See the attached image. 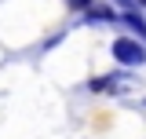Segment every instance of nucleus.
<instances>
[{"label": "nucleus", "mask_w": 146, "mask_h": 139, "mask_svg": "<svg viewBox=\"0 0 146 139\" xmlns=\"http://www.w3.org/2000/svg\"><path fill=\"white\" fill-rule=\"evenodd\" d=\"M113 59L124 62V66H143L146 62V44L131 40V37H117L113 40Z\"/></svg>", "instance_id": "1"}, {"label": "nucleus", "mask_w": 146, "mask_h": 139, "mask_svg": "<svg viewBox=\"0 0 146 139\" xmlns=\"http://www.w3.org/2000/svg\"><path fill=\"white\" fill-rule=\"evenodd\" d=\"M128 88H131L128 77H99V81H91V92H99V95H121Z\"/></svg>", "instance_id": "2"}, {"label": "nucleus", "mask_w": 146, "mask_h": 139, "mask_svg": "<svg viewBox=\"0 0 146 139\" xmlns=\"http://www.w3.org/2000/svg\"><path fill=\"white\" fill-rule=\"evenodd\" d=\"M66 4H70L73 11H88V7H91V4H95V0H66Z\"/></svg>", "instance_id": "5"}, {"label": "nucleus", "mask_w": 146, "mask_h": 139, "mask_svg": "<svg viewBox=\"0 0 146 139\" xmlns=\"http://www.w3.org/2000/svg\"><path fill=\"white\" fill-rule=\"evenodd\" d=\"M135 4H143V7H146V0H135Z\"/></svg>", "instance_id": "6"}, {"label": "nucleus", "mask_w": 146, "mask_h": 139, "mask_svg": "<svg viewBox=\"0 0 146 139\" xmlns=\"http://www.w3.org/2000/svg\"><path fill=\"white\" fill-rule=\"evenodd\" d=\"M88 18H91V22H113L117 15H113V7H95V4H91V7H88Z\"/></svg>", "instance_id": "3"}, {"label": "nucleus", "mask_w": 146, "mask_h": 139, "mask_svg": "<svg viewBox=\"0 0 146 139\" xmlns=\"http://www.w3.org/2000/svg\"><path fill=\"white\" fill-rule=\"evenodd\" d=\"M124 22L131 26V29H139V37H146V22H143L139 15H135V11H128V15H124Z\"/></svg>", "instance_id": "4"}]
</instances>
